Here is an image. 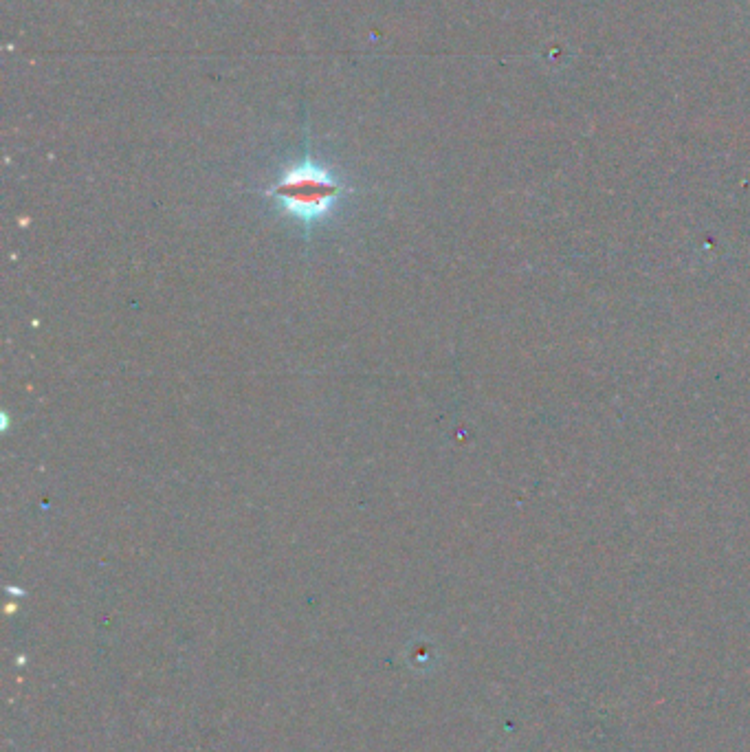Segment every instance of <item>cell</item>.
Listing matches in <instances>:
<instances>
[{"instance_id": "cell-1", "label": "cell", "mask_w": 750, "mask_h": 752, "mask_svg": "<svg viewBox=\"0 0 750 752\" xmlns=\"http://www.w3.org/2000/svg\"><path fill=\"white\" fill-rule=\"evenodd\" d=\"M346 194V185L324 165L306 159L284 170L273 183L267 196L278 205L284 216L295 220L306 231L335 212L341 196Z\"/></svg>"}]
</instances>
